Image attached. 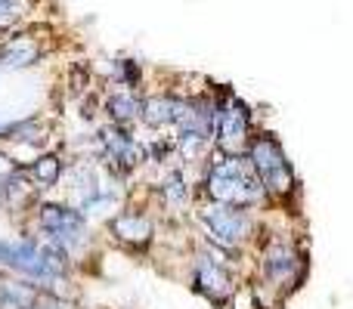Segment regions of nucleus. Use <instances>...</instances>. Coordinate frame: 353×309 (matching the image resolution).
<instances>
[{"instance_id": "nucleus-18", "label": "nucleus", "mask_w": 353, "mask_h": 309, "mask_svg": "<svg viewBox=\"0 0 353 309\" xmlns=\"http://www.w3.org/2000/svg\"><path fill=\"white\" fill-rule=\"evenodd\" d=\"M31 309H72V297H62V294L41 291V294H37V300L31 303Z\"/></svg>"}, {"instance_id": "nucleus-16", "label": "nucleus", "mask_w": 353, "mask_h": 309, "mask_svg": "<svg viewBox=\"0 0 353 309\" xmlns=\"http://www.w3.org/2000/svg\"><path fill=\"white\" fill-rule=\"evenodd\" d=\"M109 78H112V84L121 87V90H143V62L128 59V56L112 59L109 62Z\"/></svg>"}, {"instance_id": "nucleus-3", "label": "nucleus", "mask_w": 353, "mask_h": 309, "mask_svg": "<svg viewBox=\"0 0 353 309\" xmlns=\"http://www.w3.org/2000/svg\"><path fill=\"white\" fill-rule=\"evenodd\" d=\"M25 229L31 235H37L41 242L72 254L78 260V266L99 244V226L84 211L68 204L65 198H53V195L34 201V207L25 213Z\"/></svg>"}, {"instance_id": "nucleus-7", "label": "nucleus", "mask_w": 353, "mask_h": 309, "mask_svg": "<svg viewBox=\"0 0 353 309\" xmlns=\"http://www.w3.org/2000/svg\"><path fill=\"white\" fill-rule=\"evenodd\" d=\"M90 155L103 164V170L115 180L134 186V180L146 170V140L140 127H121V124H99L93 127Z\"/></svg>"}, {"instance_id": "nucleus-14", "label": "nucleus", "mask_w": 353, "mask_h": 309, "mask_svg": "<svg viewBox=\"0 0 353 309\" xmlns=\"http://www.w3.org/2000/svg\"><path fill=\"white\" fill-rule=\"evenodd\" d=\"M43 59V47L31 34H10L0 43V68L3 72H25Z\"/></svg>"}, {"instance_id": "nucleus-8", "label": "nucleus", "mask_w": 353, "mask_h": 309, "mask_svg": "<svg viewBox=\"0 0 353 309\" xmlns=\"http://www.w3.org/2000/svg\"><path fill=\"white\" fill-rule=\"evenodd\" d=\"M103 235L112 248L124 251L134 257H146L159 242V220H155L152 207L140 204L137 195L103 226Z\"/></svg>"}, {"instance_id": "nucleus-12", "label": "nucleus", "mask_w": 353, "mask_h": 309, "mask_svg": "<svg viewBox=\"0 0 353 309\" xmlns=\"http://www.w3.org/2000/svg\"><path fill=\"white\" fill-rule=\"evenodd\" d=\"M68 158H72V155L53 146V149H43V152H37L31 161H25V176H28L31 189H34L41 198H50L53 192H59V189H62Z\"/></svg>"}, {"instance_id": "nucleus-13", "label": "nucleus", "mask_w": 353, "mask_h": 309, "mask_svg": "<svg viewBox=\"0 0 353 309\" xmlns=\"http://www.w3.org/2000/svg\"><path fill=\"white\" fill-rule=\"evenodd\" d=\"M143 90H121L112 87L103 93V121L105 124H121V127H140L143 115Z\"/></svg>"}, {"instance_id": "nucleus-2", "label": "nucleus", "mask_w": 353, "mask_h": 309, "mask_svg": "<svg viewBox=\"0 0 353 309\" xmlns=\"http://www.w3.org/2000/svg\"><path fill=\"white\" fill-rule=\"evenodd\" d=\"M248 257L230 254L223 248H214L205 238H195L186 257L189 291L214 309H230L239 288L248 281Z\"/></svg>"}, {"instance_id": "nucleus-15", "label": "nucleus", "mask_w": 353, "mask_h": 309, "mask_svg": "<svg viewBox=\"0 0 353 309\" xmlns=\"http://www.w3.org/2000/svg\"><path fill=\"white\" fill-rule=\"evenodd\" d=\"M37 288L12 273H0V309H31L37 300Z\"/></svg>"}, {"instance_id": "nucleus-9", "label": "nucleus", "mask_w": 353, "mask_h": 309, "mask_svg": "<svg viewBox=\"0 0 353 309\" xmlns=\"http://www.w3.org/2000/svg\"><path fill=\"white\" fill-rule=\"evenodd\" d=\"M149 198H152L155 211L165 213L171 223H183L192 220V211L199 204V173L183 164H171L155 180L149 182Z\"/></svg>"}, {"instance_id": "nucleus-6", "label": "nucleus", "mask_w": 353, "mask_h": 309, "mask_svg": "<svg viewBox=\"0 0 353 309\" xmlns=\"http://www.w3.org/2000/svg\"><path fill=\"white\" fill-rule=\"evenodd\" d=\"M245 158H248L251 170L257 173L261 186L267 189L273 207L292 211V201L301 195V180H298V170H294L292 158H288L279 136L267 127H257L254 140L245 149Z\"/></svg>"}, {"instance_id": "nucleus-5", "label": "nucleus", "mask_w": 353, "mask_h": 309, "mask_svg": "<svg viewBox=\"0 0 353 309\" xmlns=\"http://www.w3.org/2000/svg\"><path fill=\"white\" fill-rule=\"evenodd\" d=\"M189 223H192L199 238L239 257H248L263 235V213L236 204H217V201L205 198H199Z\"/></svg>"}, {"instance_id": "nucleus-17", "label": "nucleus", "mask_w": 353, "mask_h": 309, "mask_svg": "<svg viewBox=\"0 0 353 309\" xmlns=\"http://www.w3.org/2000/svg\"><path fill=\"white\" fill-rule=\"evenodd\" d=\"M28 3L25 0H0V34H12L19 22H22Z\"/></svg>"}, {"instance_id": "nucleus-10", "label": "nucleus", "mask_w": 353, "mask_h": 309, "mask_svg": "<svg viewBox=\"0 0 353 309\" xmlns=\"http://www.w3.org/2000/svg\"><path fill=\"white\" fill-rule=\"evenodd\" d=\"M254 134H257V121L251 105L232 87L223 84L220 87V118H217V136H214V152L245 155Z\"/></svg>"}, {"instance_id": "nucleus-1", "label": "nucleus", "mask_w": 353, "mask_h": 309, "mask_svg": "<svg viewBox=\"0 0 353 309\" xmlns=\"http://www.w3.org/2000/svg\"><path fill=\"white\" fill-rule=\"evenodd\" d=\"M310 275L307 244L288 229L276 232L263 213V235L248 257V281L257 294V303L273 297V303H285L294 291H301Z\"/></svg>"}, {"instance_id": "nucleus-11", "label": "nucleus", "mask_w": 353, "mask_h": 309, "mask_svg": "<svg viewBox=\"0 0 353 309\" xmlns=\"http://www.w3.org/2000/svg\"><path fill=\"white\" fill-rule=\"evenodd\" d=\"M189 93L176 90H152L143 96V115H140V130L146 134H168L171 136L176 124L186 115Z\"/></svg>"}, {"instance_id": "nucleus-4", "label": "nucleus", "mask_w": 353, "mask_h": 309, "mask_svg": "<svg viewBox=\"0 0 353 309\" xmlns=\"http://www.w3.org/2000/svg\"><path fill=\"white\" fill-rule=\"evenodd\" d=\"M199 198L217 204H236L248 211L267 213L273 211L267 189L261 186L245 155H220L214 152L208 164L199 170Z\"/></svg>"}]
</instances>
